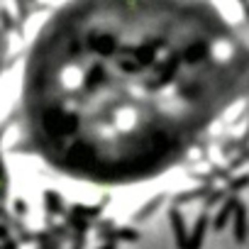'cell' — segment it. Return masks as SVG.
Here are the masks:
<instances>
[]
</instances>
